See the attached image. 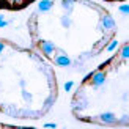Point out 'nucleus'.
I'll return each mask as SVG.
<instances>
[{"instance_id": "3", "label": "nucleus", "mask_w": 129, "mask_h": 129, "mask_svg": "<svg viewBox=\"0 0 129 129\" xmlns=\"http://www.w3.org/2000/svg\"><path fill=\"white\" fill-rule=\"evenodd\" d=\"M101 25H102V28L104 30H107V31H112V30H115V21H113V17L112 16H102L101 17Z\"/></svg>"}, {"instance_id": "1", "label": "nucleus", "mask_w": 129, "mask_h": 129, "mask_svg": "<svg viewBox=\"0 0 129 129\" xmlns=\"http://www.w3.org/2000/svg\"><path fill=\"white\" fill-rule=\"evenodd\" d=\"M87 79H91V85L94 88H99V87L104 85V82H106V73L102 69H98V71H94V73L88 74Z\"/></svg>"}, {"instance_id": "6", "label": "nucleus", "mask_w": 129, "mask_h": 129, "mask_svg": "<svg viewBox=\"0 0 129 129\" xmlns=\"http://www.w3.org/2000/svg\"><path fill=\"white\" fill-rule=\"evenodd\" d=\"M54 5V0H40V3H38V10L41 13H47L50 8H52Z\"/></svg>"}, {"instance_id": "18", "label": "nucleus", "mask_w": 129, "mask_h": 129, "mask_svg": "<svg viewBox=\"0 0 129 129\" xmlns=\"http://www.w3.org/2000/svg\"><path fill=\"white\" fill-rule=\"evenodd\" d=\"M44 126H46V127H55L57 124L55 123H47V124H44Z\"/></svg>"}, {"instance_id": "14", "label": "nucleus", "mask_w": 129, "mask_h": 129, "mask_svg": "<svg viewBox=\"0 0 129 129\" xmlns=\"http://www.w3.org/2000/svg\"><path fill=\"white\" fill-rule=\"evenodd\" d=\"M25 0H10V5L11 6H22Z\"/></svg>"}, {"instance_id": "12", "label": "nucleus", "mask_w": 129, "mask_h": 129, "mask_svg": "<svg viewBox=\"0 0 129 129\" xmlns=\"http://www.w3.org/2000/svg\"><path fill=\"white\" fill-rule=\"evenodd\" d=\"M117 47H118V41H117V40H113V41L107 46V50H109V52H113V50L117 49Z\"/></svg>"}, {"instance_id": "16", "label": "nucleus", "mask_w": 129, "mask_h": 129, "mask_svg": "<svg viewBox=\"0 0 129 129\" xmlns=\"http://www.w3.org/2000/svg\"><path fill=\"white\" fill-rule=\"evenodd\" d=\"M6 25H8V22H6L5 19H2V17H0V28H3V27H6Z\"/></svg>"}, {"instance_id": "13", "label": "nucleus", "mask_w": 129, "mask_h": 129, "mask_svg": "<svg viewBox=\"0 0 129 129\" xmlns=\"http://www.w3.org/2000/svg\"><path fill=\"white\" fill-rule=\"evenodd\" d=\"M54 101H55V98H54V96H49V98L46 99V102H44V109H46V110H47V109H49L50 106L54 104Z\"/></svg>"}, {"instance_id": "11", "label": "nucleus", "mask_w": 129, "mask_h": 129, "mask_svg": "<svg viewBox=\"0 0 129 129\" xmlns=\"http://www.w3.org/2000/svg\"><path fill=\"white\" fill-rule=\"evenodd\" d=\"M118 11L123 13L124 16H127V14H129V5H120V6H118Z\"/></svg>"}, {"instance_id": "2", "label": "nucleus", "mask_w": 129, "mask_h": 129, "mask_svg": "<svg viewBox=\"0 0 129 129\" xmlns=\"http://www.w3.org/2000/svg\"><path fill=\"white\" fill-rule=\"evenodd\" d=\"M40 49L46 57H50L55 52V44L50 41H40Z\"/></svg>"}, {"instance_id": "7", "label": "nucleus", "mask_w": 129, "mask_h": 129, "mask_svg": "<svg viewBox=\"0 0 129 129\" xmlns=\"http://www.w3.org/2000/svg\"><path fill=\"white\" fill-rule=\"evenodd\" d=\"M74 2H76V0H61L63 10H66L68 13H71V11H73V8H74Z\"/></svg>"}, {"instance_id": "5", "label": "nucleus", "mask_w": 129, "mask_h": 129, "mask_svg": "<svg viewBox=\"0 0 129 129\" xmlns=\"http://www.w3.org/2000/svg\"><path fill=\"white\" fill-rule=\"evenodd\" d=\"M101 121L106 124H113V123H117V117L112 112H106V113L101 115Z\"/></svg>"}, {"instance_id": "10", "label": "nucleus", "mask_w": 129, "mask_h": 129, "mask_svg": "<svg viewBox=\"0 0 129 129\" xmlns=\"http://www.w3.org/2000/svg\"><path fill=\"white\" fill-rule=\"evenodd\" d=\"M127 57H129V46H127V44H124V46H123V49H121V58H127Z\"/></svg>"}, {"instance_id": "4", "label": "nucleus", "mask_w": 129, "mask_h": 129, "mask_svg": "<svg viewBox=\"0 0 129 129\" xmlns=\"http://www.w3.org/2000/svg\"><path fill=\"white\" fill-rule=\"evenodd\" d=\"M55 64L57 66H61V68H66V66H71V60H69V57L68 55H64V54H58L54 58Z\"/></svg>"}, {"instance_id": "8", "label": "nucleus", "mask_w": 129, "mask_h": 129, "mask_svg": "<svg viewBox=\"0 0 129 129\" xmlns=\"http://www.w3.org/2000/svg\"><path fill=\"white\" fill-rule=\"evenodd\" d=\"M60 22H61V25L64 28H68V27H71V24H73V21H71V17L68 16V14H64V16H61L60 17Z\"/></svg>"}, {"instance_id": "9", "label": "nucleus", "mask_w": 129, "mask_h": 129, "mask_svg": "<svg viewBox=\"0 0 129 129\" xmlns=\"http://www.w3.org/2000/svg\"><path fill=\"white\" fill-rule=\"evenodd\" d=\"M22 98H24V101L25 102H31V99H33V96H31L27 90H22Z\"/></svg>"}, {"instance_id": "17", "label": "nucleus", "mask_w": 129, "mask_h": 129, "mask_svg": "<svg viewBox=\"0 0 129 129\" xmlns=\"http://www.w3.org/2000/svg\"><path fill=\"white\" fill-rule=\"evenodd\" d=\"M3 50H5V43H2V41H0V54H2Z\"/></svg>"}, {"instance_id": "15", "label": "nucleus", "mask_w": 129, "mask_h": 129, "mask_svg": "<svg viewBox=\"0 0 129 129\" xmlns=\"http://www.w3.org/2000/svg\"><path fill=\"white\" fill-rule=\"evenodd\" d=\"M73 85H74V82L73 80H69V82H66L63 85V88H64V91H71V88H73Z\"/></svg>"}]
</instances>
